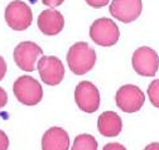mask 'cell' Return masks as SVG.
Masks as SVG:
<instances>
[{"label":"cell","mask_w":159,"mask_h":150,"mask_svg":"<svg viewBox=\"0 0 159 150\" xmlns=\"http://www.w3.org/2000/svg\"><path fill=\"white\" fill-rule=\"evenodd\" d=\"M144 150H159V143H152L144 148Z\"/></svg>","instance_id":"22"},{"label":"cell","mask_w":159,"mask_h":150,"mask_svg":"<svg viewBox=\"0 0 159 150\" xmlns=\"http://www.w3.org/2000/svg\"><path fill=\"white\" fill-rule=\"evenodd\" d=\"M65 27L63 15L56 9L43 10L38 16V28L46 35H56Z\"/></svg>","instance_id":"11"},{"label":"cell","mask_w":159,"mask_h":150,"mask_svg":"<svg viewBox=\"0 0 159 150\" xmlns=\"http://www.w3.org/2000/svg\"><path fill=\"white\" fill-rule=\"evenodd\" d=\"M115 101L117 107L124 112L133 114L139 111L145 101L144 92L135 85H124L117 90Z\"/></svg>","instance_id":"4"},{"label":"cell","mask_w":159,"mask_h":150,"mask_svg":"<svg viewBox=\"0 0 159 150\" xmlns=\"http://www.w3.org/2000/svg\"><path fill=\"white\" fill-rule=\"evenodd\" d=\"M71 150H97V141L92 135L81 134L73 140Z\"/></svg>","instance_id":"14"},{"label":"cell","mask_w":159,"mask_h":150,"mask_svg":"<svg viewBox=\"0 0 159 150\" xmlns=\"http://www.w3.org/2000/svg\"><path fill=\"white\" fill-rule=\"evenodd\" d=\"M8 102V95H7V92L4 88L0 87V110H2Z\"/></svg>","instance_id":"20"},{"label":"cell","mask_w":159,"mask_h":150,"mask_svg":"<svg viewBox=\"0 0 159 150\" xmlns=\"http://www.w3.org/2000/svg\"><path fill=\"white\" fill-rule=\"evenodd\" d=\"M148 96L149 100L152 102V105H154L157 108H159V78L154 80L149 87H148Z\"/></svg>","instance_id":"15"},{"label":"cell","mask_w":159,"mask_h":150,"mask_svg":"<svg viewBox=\"0 0 159 150\" xmlns=\"http://www.w3.org/2000/svg\"><path fill=\"white\" fill-rule=\"evenodd\" d=\"M102 150H126V148L119 143H109L104 146Z\"/></svg>","instance_id":"18"},{"label":"cell","mask_w":159,"mask_h":150,"mask_svg":"<svg viewBox=\"0 0 159 150\" xmlns=\"http://www.w3.org/2000/svg\"><path fill=\"white\" fill-rule=\"evenodd\" d=\"M90 37L91 39L102 47H111L116 44L120 37V30L114 20L109 18H100L96 19L90 27Z\"/></svg>","instance_id":"3"},{"label":"cell","mask_w":159,"mask_h":150,"mask_svg":"<svg viewBox=\"0 0 159 150\" xmlns=\"http://www.w3.org/2000/svg\"><path fill=\"white\" fill-rule=\"evenodd\" d=\"M110 0H86V3L92 8H102L109 4Z\"/></svg>","instance_id":"17"},{"label":"cell","mask_w":159,"mask_h":150,"mask_svg":"<svg viewBox=\"0 0 159 150\" xmlns=\"http://www.w3.org/2000/svg\"><path fill=\"white\" fill-rule=\"evenodd\" d=\"M96 62V53L86 42L75 43L67 53V63L70 69L77 74H86L90 72Z\"/></svg>","instance_id":"1"},{"label":"cell","mask_w":159,"mask_h":150,"mask_svg":"<svg viewBox=\"0 0 159 150\" xmlns=\"http://www.w3.org/2000/svg\"><path fill=\"white\" fill-rule=\"evenodd\" d=\"M97 129L100 134L106 138H114L121 133L123 121L121 117L114 111H105L98 116Z\"/></svg>","instance_id":"13"},{"label":"cell","mask_w":159,"mask_h":150,"mask_svg":"<svg viewBox=\"0 0 159 150\" xmlns=\"http://www.w3.org/2000/svg\"><path fill=\"white\" fill-rule=\"evenodd\" d=\"M38 71L43 83L57 86L65 77V67L62 61L54 55H43L38 61Z\"/></svg>","instance_id":"7"},{"label":"cell","mask_w":159,"mask_h":150,"mask_svg":"<svg viewBox=\"0 0 159 150\" xmlns=\"http://www.w3.org/2000/svg\"><path fill=\"white\" fill-rule=\"evenodd\" d=\"M5 20L14 30H25L33 22L32 9L22 0H14L5 9Z\"/></svg>","instance_id":"5"},{"label":"cell","mask_w":159,"mask_h":150,"mask_svg":"<svg viewBox=\"0 0 159 150\" xmlns=\"http://www.w3.org/2000/svg\"><path fill=\"white\" fill-rule=\"evenodd\" d=\"M70 136L62 127L48 129L42 138V150H68Z\"/></svg>","instance_id":"12"},{"label":"cell","mask_w":159,"mask_h":150,"mask_svg":"<svg viewBox=\"0 0 159 150\" xmlns=\"http://www.w3.org/2000/svg\"><path fill=\"white\" fill-rule=\"evenodd\" d=\"M5 73H7V63H5L4 58L0 55V81L4 78Z\"/></svg>","instance_id":"21"},{"label":"cell","mask_w":159,"mask_h":150,"mask_svg":"<svg viewBox=\"0 0 159 150\" xmlns=\"http://www.w3.org/2000/svg\"><path fill=\"white\" fill-rule=\"evenodd\" d=\"M16 100L27 106L38 105L43 99V88L35 78L30 76L19 77L13 86Z\"/></svg>","instance_id":"2"},{"label":"cell","mask_w":159,"mask_h":150,"mask_svg":"<svg viewBox=\"0 0 159 150\" xmlns=\"http://www.w3.org/2000/svg\"><path fill=\"white\" fill-rule=\"evenodd\" d=\"M39 57H43V51L34 42H22L14 49L15 63L25 72H33L35 69Z\"/></svg>","instance_id":"9"},{"label":"cell","mask_w":159,"mask_h":150,"mask_svg":"<svg viewBox=\"0 0 159 150\" xmlns=\"http://www.w3.org/2000/svg\"><path fill=\"white\" fill-rule=\"evenodd\" d=\"M142 0H112L110 4V14L123 23H131L142 14Z\"/></svg>","instance_id":"10"},{"label":"cell","mask_w":159,"mask_h":150,"mask_svg":"<svg viewBox=\"0 0 159 150\" xmlns=\"http://www.w3.org/2000/svg\"><path fill=\"white\" fill-rule=\"evenodd\" d=\"M9 148V139L3 130H0V150H7Z\"/></svg>","instance_id":"16"},{"label":"cell","mask_w":159,"mask_h":150,"mask_svg":"<svg viewBox=\"0 0 159 150\" xmlns=\"http://www.w3.org/2000/svg\"><path fill=\"white\" fill-rule=\"evenodd\" d=\"M131 63L138 74L152 77L159 68V57L157 52L150 47H140L134 52Z\"/></svg>","instance_id":"6"},{"label":"cell","mask_w":159,"mask_h":150,"mask_svg":"<svg viewBox=\"0 0 159 150\" xmlns=\"http://www.w3.org/2000/svg\"><path fill=\"white\" fill-rule=\"evenodd\" d=\"M75 101L80 110L87 114H92L97 111L100 106V92L90 81H82L76 86Z\"/></svg>","instance_id":"8"},{"label":"cell","mask_w":159,"mask_h":150,"mask_svg":"<svg viewBox=\"0 0 159 150\" xmlns=\"http://www.w3.org/2000/svg\"><path fill=\"white\" fill-rule=\"evenodd\" d=\"M63 2H65V0H42V3L44 5H47V7H49L51 9H54L56 7L61 5Z\"/></svg>","instance_id":"19"}]
</instances>
